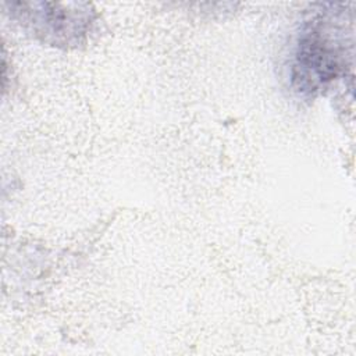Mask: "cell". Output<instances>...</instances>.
<instances>
[{
	"label": "cell",
	"instance_id": "1",
	"mask_svg": "<svg viewBox=\"0 0 356 356\" xmlns=\"http://www.w3.org/2000/svg\"><path fill=\"white\" fill-rule=\"evenodd\" d=\"M303 22L293 49L291 79L296 92L316 96L350 67L352 19L345 4L324 3Z\"/></svg>",
	"mask_w": 356,
	"mask_h": 356
},
{
	"label": "cell",
	"instance_id": "2",
	"mask_svg": "<svg viewBox=\"0 0 356 356\" xmlns=\"http://www.w3.org/2000/svg\"><path fill=\"white\" fill-rule=\"evenodd\" d=\"M4 6L25 31L57 47L82 44L96 19V13L88 3L11 1Z\"/></svg>",
	"mask_w": 356,
	"mask_h": 356
}]
</instances>
